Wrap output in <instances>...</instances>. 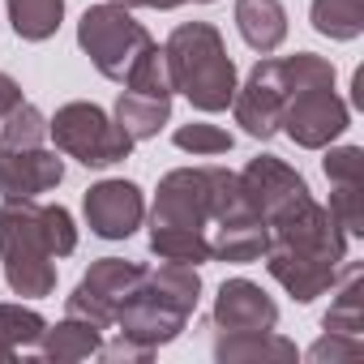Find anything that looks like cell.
Instances as JSON below:
<instances>
[{
  "mask_svg": "<svg viewBox=\"0 0 364 364\" xmlns=\"http://www.w3.org/2000/svg\"><path fill=\"white\" fill-rule=\"evenodd\" d=\"M245 210L240 176L232 167H176L159 180L150 210V253L159 262L202 266L210 257V228Z\"/></svg>",
  "mask_w": 364,
  "mask_h": 364,
  "instance_id": "cell-1",
  "label": "cell"
},
{
  "mask_svg": "<svg viewBox=\"0 0 364 364\" xmlns=\"http://www.w3.org/2000/svg\"><path fill=\"white\" fill-rule=\"evenodd\" d=\"M262 262L296 304H313L338 283V270L347 262V232L338 228L330 206L304 198L300 206L270 223V245Z\"/></svg>",
  "mask_w": 364,
  "mask_h": 364,
  "instance_id": "cell-2",
  "label": "cell"
},
{
  "mask_svg": "<svg viewBox=\"0 0 364 364\" xmlns=\"http://www.w3.org/2000/svg\"><path fill=\"white\" fill-rule=\"evenodd\" d=\"M171 82L198 112H228L236 99V60L228 56V43L219 26L210 22H180L167 43Z\"/></svg>",
  "mask_w": 364,
  "mask_h": 364,
  "instance_id": "cell-3",
  "label": "cell"
},
{
  "mask_svg": "<svg viewBox=\"0 0 364 364\" xmlns=\"http://www.w3.org/2000/svg\"><path fill=\"white\" fill-rule=\"evenodd\" d=\"M0 262H5V283L14 296L43 300L56 291V253L43 206L35 198H9L0 206Z\"/></svg>",
  "mask_w": 364,
  "mask_h": 364,
  "instance_id": "cell-4",
  "label": "cell"
},
{
  "mask_svg": "<svg viewBox=\"0 0 364 364\" xmlns=\"http://www.w3.org/2000/svg\"><path fill=\"white\" fill-rule=\"evenodd\" d=\"M150 31L120 5H90L77 22V48L90 56V65L107 77V82H120L133 73V65L146 56L150 48Z\"/></svg>",
  "mask_w": 364,
  "mask_h": 364,
  "instance_id": "cell-5",
  "label": "cell"
},
{
  "mask_svg": "<svg viewBox=\"0 0 364 364\" xmlns=\"http://www.w3.org/2000/svg\"><path fill=\"white\" fill-rule=\"evenodd\" d=\"M48 137L56 141L60 154L77 159L82 167L124 163L133 154V146H137L99 103H86V99H73V103L56 107V116L48 120Z\"/></svg>",
  "mask_w": 364,
  "mask_h": 364,
  "instance_id": "cell-6",
  "label": "cell"
},
{
  "mask_svg": "<svg viewBox=\"0 0 364 364\" xmlns=\"http://www.w3.org/2000/svg\"><path fill=\"white\" fill-rule=\"evenodd\" d=\"M141 274H146V266H137V262L99 257V262H90V270L77 279L73 296L65 300V313L86 317V321H95L99 330H107V326H116L120 309L137 296Z\"/></svg>",
  "mask_w": 364,
  "mask_h": 364,
  "instance_id": "cell-7",
  "label": "cell"
},
{
  "mask_svg": "<svg viewBox=\"0 0 364 364\" xmlns=\"http://www.w3.org/2000/svg\"><path fill=\"white\" fill-rule=\"evenodd\" d=\"M351 124L347 103L334 95V86H300L287 90L279 133H287L300 150H326L334 137H343Z\"/></svg>",
  "mask_w": 364,
  "mask_h": 364,
  "instance_id": "cell-8",
  "label": "cell"
},
{
  "mask_svg": "<svg viewBox=\"0 0 364 364\" xmlns=\"http://www.w3.org/2000/svg\"><path fill=\"white\" fill-rule=\"evenodd\" d=\"M240 176V198H245V206L270 228L274 219H283L291 206H300L304 198H313L309 193V185H304V176L291 167V163H283L279 154H257V159H249L245 163V171H236Z\"/></svg>",
  "mask_w": 364,
  "mask_h": 364,
  "instance_id": "cell-9",
  "label": "cell"
},
{
  "mask_svg": "<svg viewBox=\"0 0 364 364\" xmlns=\"http://www.w3.org/2000/svg\"><path fill=\"white\" fill-rule=\"evenodd\" d=\"M283 99H287V73H283V60H274V56L257 60L253 73L245 77V86H236V99H232L236 124H240L249 137L270 141V137L279 133Z\"/></svg>",
  "mask_w": 364,
  "mask_h": 364,
  "instance_id": "cell-10",
  "label": "cell"
},
{
  "mask_svg": "<svg viewBox=\"0 0 364 364\" xmlns=\"http://www.w3.org/2000/svg\"><path fill=\"white\" fill-rule=\"evenodd\" d=\"M82 210H86V228L99 240H129L146 219V193L133 180L112 176V180H99V185L86 189Z\"/></svg>",
  "mask_w": 364,
  "mask_h": 364,
  "instance_id": "cell-11",
  "label": "cell"
},
{
  "mask_svg": "<svg viewBox=\"0 0 364 364\" xmlns=\"http://www.w3.org/2000/svg\"><path fill=\"white\" fill-rule=\"evenodd\" d=\"M215 334H240V330H274L279 326V304L262 291L253 279H228L215 296Z\"/></svg>",
  "mask_w": 364,
  "mask_h": 364,
  "instance_id": "cell-12",
  "label": "cell"
},
{
  "mask_svg": "<svg viewBox=\"0 0 364 364\" xmlns=\"http://www.w3.org/2000/svg\"><path fill=\"white\" fill-rule=\"evenodd\" d=\"M65 180V159L56 150H0V198H39Z\"/></svg>",
  "mask_w": 364,
  "mask_h": 364,
  "instance_id": "cell-13",
  "label": "cell"
},
{
  "mask_svg": "<svg viewBox=\"0 0 364 364\" xmlns=\"http://www.w3.org/2000/svg\"><path fill=\"white\" fill-rule=\"evenodd\" d=\"M185 326H189V313H180V309L154 300V296L141 291V287H137V296H133V300L120 309V317H116V330H120L124 338L150 347V351L176 343L180 334H185Z\"/></svg>",
  "mask_w": 364,
  "mask_h": 364,
  "instance_id": "cell-14",
  "label": "cell"
},
{
  "mask_svg": "<svg viewBox=\"0 0 364 364\" xmlns=\"http://www.w3.org/2000/svg\"><path fill=\"white\" fill-rule=\"evenodd\" d=\"M210 232H215V236H210V257H215V262H232V266L262 262V253H266V245H270V228H266L249 206L236 210V215H228V219H219Z\"/></svg>",
  "mask_w": 364,
  "mask_h": 364,
  "instance_id": "cell-15",
  "label": "cell"
},
{
  "mask_svg": "<svg viewBox=\"0 0 364 364\" xmlns=\"http://www.w3.org/2000/svg\"><path fill=\"white\" fill-rule=\"evenodd\" d=\"M300 351L291 338L274 330H240V334H215V360L219 364H291Z\"/></svg>",
  "mask_w": 364,
  "mask_h": 364,
  "instance_id": "cell-16",
  "label": "cell"
},
{
  "mask_svg": "<svg viewBox=\"0 0 364 364\" xmlns=\"http://www.w3.org/2000/svg\"><path fill=\"white\" fill-rule=\"evenodd\" d=\"M99 347H103V330L95 321H86V317H73V313H65V321L48 326L43 338H39V355L48 364L90 360V355H99Z\"/></svg>",
  "mask_w": 364,
  "mask_h": 364,
  "instance_id": "cell-17",
  "label": "cell"
},
{
  "mask_svg": "<svg viewBox=\"0 0 364 364\" xmlns=\"http://www.w3.org/2000/svg\"><path fill=\"white\" fill-rule=\"evenodd\" d=\"M236 31L253 52L270 56L287 39V9L279 0H236Z\"/></svg>",
  "mask_w": 364,
  "mask_h": 364,
  "instance_id": "cell-18",
  "label": "cell"
},
{
  "mask_svg": "<svg viewBox=\"0 0 364 364\" xmlns=\"http://www.w3.org/2000/svg\"><path fill=\"white\" fill-rule=\"evenodd\" d=\"M141 291H150L154 300L193 317V309L202 300V274H198V266H185V262H159V266H146Z\"/></svg>",
  "mask_w": 364,
  "mask_h": 364,
  "instance_id": "cell-19",
  "label": "cell"
},
{
  "mask_svg": "<svg viewBox=\"0 0 364 364\" xmlns=\"http://www.w3.org/2000/svg\"><path fill=\"white\" fill-rule=\"evenodd\" d=\"M112 120H116L133 141H150V137H159V129L171 120V99H154V95L120 90Z\"/></svg>",
  "mask_w": 364,
  "mask_h": 364,
  "instance_id": "cell-20",
  "label": "cell"
},
{
  "mask_svg": "<svg viewBox=\"0 0 364 364\" xmlns=\"http://www.w3.org/2000/svg\"><path fill=\"white\" fill-rule=\"evenodd\" d=\"M334 300L321 317V330H338V334H360L364 330V270L360 266H343L338 283L330 287Z\"/></svg>",
  "mask_w": 364,
  "mask_h": 364,
  "instance_id": "cell-21",
  "label": "cell"
},
{
  "mask_svg": "<svg viewBox=\"0 0 364 364\" xmlns=\"http://www.w3.org/2000/svg\"><path fill=\"white\" fill-rule=\"evenodd\" d=\"M14 35L26 43H43L60 31L65 22V0H5Z\"/></svg>",
  "mask_w": 364,
  "mask_h": 364,
  "instance_id": "cell-22",
  "label": "cell"
},
{
  "mask_svg": "<svg viewBox=\"0 0 364 364\" xmlns=\"http://www.w3.org/2000/svg\"><path fill=\"white\" fill-rule=\"evenodd\" d=\"M313 31L334 39V43H351L364 35V0H313Z\"/></svg>",
  "mask_w": 364,
  "mask_h": 364,
  "instance_id": "cell-23",
  "label": "cell"
},
{
  "mask_svg": "<svg viewBox=\"0 0 364 364\" xmlns=\"http://www.w3.org/2000/svg\"><path fill=\"white\" fill-rule=\"evenodd\" d=\"M48 141V116L35 103H18L0 116V150H31Z\"/></svg>",
  "mask_w": 364,
  "mask_h": 364,
  "instance_id": "cell-24",
  "label": "cell"
},
{
  "mask_svg": "<svg viewBox=\"0 0 364 364\" xmlns=\"http://www.w3.org/2000/svg\"><path fill=\"white\" fill-rule=\"evenodd\" d=\"M124 90H137V95H154V99H171L176 95V82H171V65H167V52L159 43L146 48V56L133 65V73L124 77Z\"/></svg>",
  "mask_w": 364,
  "mask_h": 364,
  "instance_id": "cell-25",
  "label": "cell"
},
{
  "mask_svg": "<svg viewBox=\"0 0 364 364\" xmlns=\"http://www.w3.org/2000/svg\"><path fill=\"white\" fill-rule=\"evenodd\" d=\"M43 330H48L43 313H35L26 304H0V338H5L9 347H18V351L22 347H39Z\"/></svg>",
  "mask_w": 364,
  "mask_h": 364,
  "instance_id": "cell-26",
  "label": "cell"
},
{
  "mask_svg": "<svg viewBox=\"0 0 364 364\" xmlns=\"http://www.w3.org/2000/svg\"><path fill=\"white\" fill-rule=\"evenodd\" d=\"M171 141H176L180 150H189V154H228V150H232V133L219 129V124H202V120L180 124V129L171 133Z\"/></svg>",
  "mask_w": 364,
  "mask_h": 364,
  "instance_id": "cell-27",
  "label": "cell"
},
{
  "mask_svg": "<svg viewBox=\"0 0 364 364\" xmlns=\"http://www.w3.org/2000/svg\"><path fill=\"white\" fill-rule=\"evenodd\" d=\"M330 215L347 236H364V185H330Z\"/></svg>",
  "mask_w": 364,
  "mask_h": 364,
  "instance_id": "cell-28",
  "label": "cell"
},
{
  "mask_svg": "<svg viewBox=\"0 0 364 364\" xmlns=\"http://www.w3.org/2000/svg\"><path fill=\"white\" fill-rule=\"evenodd\" d=\"M330 185H364V146H334L321 159Z\"/></svg>",
  "mask_w": 364,
  "mask_h": 364,
  "instance_id": "cell-29",
  "label": "cell"
},
{
  "mask_svg": "<svg viewBox=\"0 0 364 364\" xmlns=\"http://www.w3.org/2000/svg\"><path fill=\"white\" fill-rule=\"evenodd\" d=\"M364 347H360V334H338V330H326L304 355L313 360V364H338V360H355Z\"/></svg>",
  "mask_w": 364,
  "mask_h": 364,
  "instance_id": "cell-30",
  "label": "cell"
},
{
  "mask_svg": "<svg viewBox=\"0 0 364 364\" xmlns=\"http://www.w3.org/2000/svg\"><path fill=\"white\" fill-rule=\"evenodd\" d=\"M43 223H48V236H52V253L56 257H69L77 249V228H73V215L65 206H43Z\"/></svg>",
  "mask_w": 364,
  "mask_h": 364,
  "instance_id": "cell-31",
  "label": "cell"
},
{
  "mask_svg": "<svg viewBox=\"0 0 364 364\" xmlns=\"http://www.w3.org/2000/svg\"><path fill=\"white\" fill-rule=\"evenodd\" d=\"M154 351L150 347H141V343H133V338H116V343H103L99 347V360H107V364H146Z\"/></svg>",
  "mask_w": 364,
  "mask_h": 364,
  "instance_id": "cell-32",
  "label": "cell"
},
{
  "mask_svg": "<svg viewBox=\"0 0 364 364\" xmlns=\"http://www.w3.org/2000/svg\"><path fill=\"white\" fill-rule=\"evenodd\" d=\"M18 103H22V86L9 73H0V116H5L9 107H18Z\"/></svg>",
  "mask_w": 364,
  "mask_h": 364,
  "instance_id": "cell-33",
  "label": "cell"
},
{
  "mask_svg": "<svg viewBox=\"0 0 364 364\" xmlns=\"http://www.w3.org/2000/svg\"><path fill=\"white\" fill-rule=\"evenodd\" d=\"M180 5H189V0H146V9H159V14H171ZM198 5H210V0H198Z\"/></svg>",
  "mask_w": 364,
  "mask_h": 364,
  "instance_id": "cell-34",
  "label": "cell"
},
{
  "mask_svg": "<svg viewBox=\"0 0 364 364\" xmlns=\"http://www.w3.org/2000/svg\"><path fill=\"white\" fill-rule=\"evenodd\" d=\"M18 360V347H9L5 338H0V364H14Z\"/></svg>",
  "mask_w": 364,
  "mask_h": 364,
  "instance_id": "cell-35",
  "label": "cell"
},
{
  "mask_svg": "<svg viewBox=\"0 0 364 364\" xmlns=\"http://www.w3.org/2000/svg\"><path fill=\"white\" fill-rule=\"evenodd\" d=\"M112 5H120V9H141L146 0H112Z\"/></svg>",
  "mask_w": 364,
  "mask_h": 364,
  "instance_id": "cell-36",
  "label": "cell"
}]
</instances>
